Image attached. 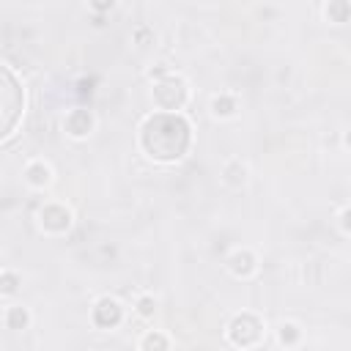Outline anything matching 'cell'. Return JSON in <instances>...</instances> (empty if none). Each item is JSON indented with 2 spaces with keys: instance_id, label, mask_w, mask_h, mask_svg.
Instances as JSON below:
<instances>
[{
  "instance_id": "cell-10",
  "label": "cell",
  "mask_w": 351,
  "mask_h": 351,
  "mask_svg": "<svg viewBox=\"0 0 351 351\" xmlns=\"http://www.w3.org/2000/svg\"><path fill=\"white\" fill-rule=\"evenodd\" d=\"M219 178H222L225 186L239 189V186L247 184V178H250V167H247V162H241V159H228V162L222 165V170H219Z\"/></svg>"
},
{
  "instance_id": "cell-2",
  "label": "cell",
  "mask_w": 351,
  "mask_h": 351,
  "mask_svg": "<svg viewBox=\"0 0 351 351\" xmlns=\"http://www.w3.org/2000/svg\"><path fill=\"white\" fill-rule=\"evenodd\" d=\"M0 115H3L0 137L8 140L14 134V129H16V123L25 115V88L16 80V74L11 71L8 63L0 69Z\"/></svg>"
},
{
  "instance_id": "cell-17",
  "label": "cell",
  "mask_w": 351,
  "mask_h": 351,
  "mask_svg": "<svg viewBox=\"0 0 351 351\" xmlns=\"http://www.w3.org/2000/svg\"><path fill=\"white\" fill-rule=\"evenodd\" d=\"M134 310H137V315H140V318H154V313H156V299H154V296H148V293H143V296L137 299Z\"/></svg>"
},
{
  "instance_id": "cell-16",
  "label": "cell",
  "mask_w": 351,
  "mask_h": 351,
  "mask_svg": "<svg viewBox=\"0 0 351 351\" xmlns=\"http://www.w3.org/2000/svg\"><path fill=\"white\" fill-rule=\"evenodd\" d=\"M16 288H19V274H14L11 269H3V274H0V293L11 296Z\"/></svg>"
},
{
  "instance_id": "cell-11",
  "label": "cell",
  "mask_w": 351,
  "mask_h": 351,
  "mask_svg": "<svg viewBox=\"0 0 351 351\" xmlns=\"http://www.w3.org/2000/svg\"><path fill=\"white\" fill-rule=\"evenodd\" d=\"M208 110H211V115L219 118V121L236 118V112H239V99H236L233 93H217V96L211 99Z\"/></svg>"
},
{
  "instance_id": "cell-15",
  "label": "cell",
  "mask_w": 351,
  "mask_h": 351,
  "mask_svg": "<svg viewBox=\"0 0 351 351\" xmlns=\"http://www.w3.org/2000/svg\"><path fill=\"white\" fill-rule=\"evenodd\" d=\"M299 337H302V329L296 326V324H282L280 329H277V340L282 343V346H296L299 343Z\"/></svg>"
},
{
  "instance_id": "cell-1",
  "label": "cell",
  "mask_w": 351,
  "mask_h": 351,
  "mask_svg": "<svg viewBox=\"0 0 351 351\" xmlns=\"http://www.w3.org/2000/svg\"><path fill=\"white\" fill-rule=\"evenodd\" d=\"M140 148L154 162H178L192 148V123L184 112L154 110L140 126Z\"/></svg>"
},
{
  "instance_id": "cell-5",
  "label": "cell",
  "mask_w": 351,
  "mask_h": 351,
  "mask_svg": "<svg viewBox=\"0 0 351 351\" xmlns=\"http://www.w3.org/2000/svg\"><path fill=\"white\" fill-rule=\"evenodd\" d=\"M74 217L63 203H44L38 208V228L49 236H63L71 228Z\"/></svg>"
},
{
  "instance_id": "cell-6",
  "label": "cell",
  "mask_w": 351,
  "mask_h": 351,
  "mask_svg": "<svg viewBox=\"0 0 351 351\" xmlns=\"http://www.w3.org/2000/svg\"><path fill=\"white\" fill-rule=\"evenodd\" d=\"M93 129H96V118H93V112L85 110V107H74V110H69L66 118H63V132H66L71 140H85V137L93 134Z\"/></svg>"
},
{
  "instance_id": "cell-21",
  "label": "cell",
  "mask_w": 351,
  "mask_h": 351,
  "mask_svg": "<svg viewBox=\"0 0 351 351\" xmlns=\"http://www.w3.org/2000/svg\"><path fill=\"white\" fill-rule=\"evenodd\" d=\"M346 145H351V132H348V134H346Z\"/></svg>"
},
{
  "instance_id": "cell-7",
  "label": "cell",
  "mask_w": 351,
  "mask_h": 351,
  "mask_svg": "<svg viewBox=\"0 0 351 351\" xmlns=\"http://www.w3.org/2000/svg\"><path fill=\"white\" fill-rule=\"evenodd\" d=\"M90 318H93V324H96L99 329H115V326L123 321V307H121L118 299L101 296V299H96V304H93V310H90Z\"/></svg>"
},
{
  "instance_id": "cell-8",
  "label": "cell",
  "mask_w": 351,
  "mask_h": 351,
  "mask_svg": "<svg viewBox=\"0 0 351 351\" xmlns=\"http://www.w3.org/2000/svg\"><path fill=\"white\" fill-rule=\"evenodd\" d=\"M225 266H228V271H230L233 277L250 280V277L258 271V255H255L250 247H236V250L228 255Z\"/></svg>"
},
{
  "instance_id": "cell-13",
  "label": "cell",
  "mask_w": 351,
  "mask_h": 351,
  "mask_svg": "<svg viewBox=\"0 0 351 351\" xmlns=\"http://www.w3.org/2000/svg\"><path fill=\"white\" fill-rule=\"evenodd\" d=\"M324 16L332 22V25H343L351 19V0H329L326 8H324Z\"/></svg>"
},
{
  "instance_id": "cell-4",
  "label": "cell",
  "mask_w": 351,
  "mask_h": 351,
  "mask_svg": "<svg viewBox=\"0 0 351 351\" xmlns=\"http://www.w3.org/2000/svg\"><path fill=\"white\" fill-rule=\"evenodd\" d=\"M263 337V321L255 313H239L230 318L228 324V340L239 348H250L255 343H261Z\"/></svg>"
},
{
  "instance_id": "cell-14",
  "label": "cell",
  "mask_w": 351,
  "mask_h": 351,
  "mask_svg": "<svg viewBox=\"0 0 351 351\" xmlns=\"http://www.w3.org/2000/svg\"><path fill=\"white\" fill-rule=\"evenodd\" d=\"M140 348L143 351H148V348H170V337L162 335V332H156V329H151V332H145L140 337Z\"/></svg>"
},
{
  "instance_id": "cell-12",
  "label": "cell",
  "mask_w": 351,
  "mask_h": 351,
  "mask_svg": "<svg viewBox=\"0 0 351 351\" xmlns=\"http://www.w3.org/2000/svg\"><path fill=\"white\" fill-rule=\"evenodd\" d=\"M3 324H5V329H11V332H22V329H27V324H30V313H27V307H22V304L8 307L5 315H3Z\"/></svg>"
},
{
  "instance_id": "cell-9",
  "label": "cell",
  "mask_w": 351,
  "mask_h": 351,
  "mask_svg": "<svg viewBox=\"0 0 351 351\" xmlns=\"http://www.w3.org/2000/svg\"><path fill=\"white\" fill-rule=\"evenodd\" d=\"M22 176H25V181H27L33 189H47V186L52 184V167H49L44 159L27 162L25 170H22Z\"/></svg>"
},
{
  "instance_id": "cell-19",
  "label": "cell",
  "mask_w": 351,
  "mask_h": 351,
  "mask_svg": "<svg viewBox=\"0 0 351 351\" xmlns=\"http://www.w3.org/2000/svg\"><path fill=\"white\" fill-rule=\"evenodd\" d=\"M337 225H340V230H343L346 236H351V206H346V208L337 214Z\"/></svg>"
},
{
  "instance_id": "cell-18",
  "label": "cell",
  "mask_w": 351,
  "mask_h": 351,
  "mask_svg": "<svg viewBox=\"0 0 351 351\" xmlns=\"http://www.w3.org/2000/svg\"><path fill=\"white\" fill-rule=\"evenodd\" d=\"M115 3H118V0H88L90 11H96V14H110V11L115 8Z\"/></svg>"
},
{
  "instance_id": "cell-20",
  "label": "cell",
  "mask_w": 351,
  "mask_h": 351,
  "mask_svg": "<svg viewBox=\"0 0 351 351\" xmlns=\"http://www.w3.org/2000/svg\"><path fill=\"white\" fill-rule=\"evenodd\" d=\"M93 85H96L93 77H82V80L77 82V93H80V96H90V93H93Z\"/></svg>"
},
{
  "instance_id": "cell-3",
  "label": "cell",
  "mask_w": 351,
  "mask_h": 351,
  "mask_svg": "<svg viewBox=\"0 0 351 351\" xmlns=\"http://www.w3.org/2000/svg\"><path fill=\"white\" fill-rule=\"evenodd\" d=\"M151 99H154V107L156 110L181 112L184 104L189 101V82L181 74H176V71H167V74H162V77L154 80Z\"/></svg>"
}]
</instances>
